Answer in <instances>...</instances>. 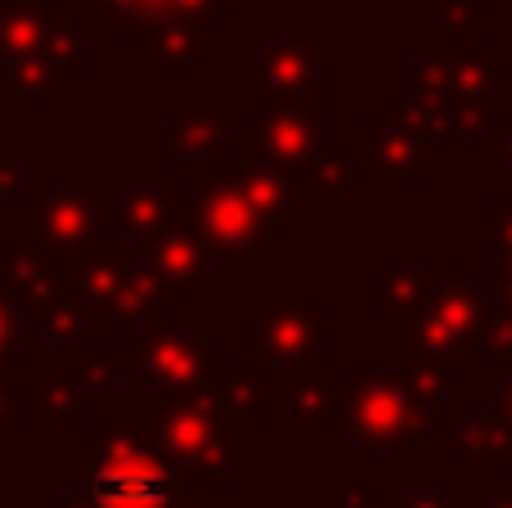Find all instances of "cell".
I'll return each instance as SVG.
<instances>
[{"instance_id":"obj_1","label":"cell","mask_w":512,"mask_h":508,"mask_svg":"<svg viewBox=\"0 0 512 508\" xmlns=\"http://www.w3.org/2000/svg\"><path fill=\"white\" fill-rule=\"evenodd\" d=\"M86 491L99 508H176L180 482L126 437H86Z\"/></svg>"},{"instance_id":"obj_2","label":"cell","mask_w":512,"mask_h":508,"mask_svg":"<svg viewBox=\"0 0 512 508\" xmlns=\"http://www.w3.org/2000/svg\"><path fill=\"white\" fill-rule=\"evenodd\" d=\"M189 212L203 234V248H212L225 261H261L265 252V216L248 194V185H194L189 189Z\"/></svg>"},{"instance_id":"obj_3","label":"cell","mask_w":512,"mask_h":508,"mask_svg":"<svg viewBox=\"0 0 512 508\" xmlns=\"http://www.w3.org/2000/svg\"><path fill=\"white\" fill-rule=\"evenodd\" d=\"M158 437H162V450L176 455L185 468H225L234 464V450H225V432L216 428V419L207 414H189V410H176V414H162L158 419Z\"/></svg>"},{"instance_id":"obj_4","label":"cell","mask_w":512,"mask_h":508,"mask_svg":"<svg viewBox=\"0 0 512 508\" xmlns=\"http://www.w3.org/2000/svg\"><path fill=\"white\" fill-rule=\"evenodd\" d=\"M45 230L59 243H86L95 234V221H90L86 194H50L45 198Z\"/></svg>"},{"instance_id":"obj_5","label":"cell","mask_w":512,"mask_h":508,"mask_svg":"<svg viewBox=\"0 0 512 508\" xmlns=\"http://www.w3.org/2000/svg\"><path fill=\"white\" fill-rule=\"evenodd\" d=\"M265 135H270V158L274 162H301L310 149H315V131L319 122L310 126V117H297V113H274L270 122L261 126Z\"/></svg>"},{"instance_id":"obj_6","label":"cell","mask_w":512,"mask_h":508,"mask_svg":"<svg viewBox=\"0 0 512 508\" xmlns=\"http://www.w3.org/2000/svg\"><path fill=\"white\" fill-rule=\"evenodd\" d=\"M185 131H194L189 140H167V158H194V153H216L221 144V108L216 104H189L180 117Z\"/></svg>"},{"instance_id":"obj_7","label":"cell","mask_w":512,"mask_h":508,"mask_svg":"<svg viewBox=\"0 0 512 508\" xmlns=\"http://www.w3.org/2000/svg\"><path fill=\"white\" fill-rule=\"evenodd\" d=\"M153 266L167 275V284H189V279L203 275V257H198V248L185 239V234H162L158 243H153Z\"/></svg>"},{"instance_id":"obj_8","label":"cell","mask_w":512,"mask_h":508,"mask_svg":"<svg viewBox=\"0 0 512 508\" xmlns=\"http://www.w3.org/2000/svg\"><path fill=\"white\" fill-rule=\"evenodd\" d=\"M45 9L36 5H14L9 14H0V54H23L36 50L45 36Z\"/></svg>"},{"instance_id":"obj_9","label":"cell","mask_w":512,"mask_h":508,"mask_svg":"<svg viewBox=\"0 0 512 508\" xmlns=\"http://www.w3.org/2000/svg\"><path fill=\"white\" fill-rule=\"evenodd\" d=\"M41 419L50 428L59 423H77V410H81V392H77V378H63V374H45L41 383Z\"/></svg>"},{"instance_id":"obj_10","label":"cell","mask_w":512,"mask_h":508,"mask_svg":"<svg viewBox=\"0 0 512 508\" xmlns=\"http://www.w3.org/2000/svg\"><path fill=\"white\" fill-rule=\"evenodd\" d=\"M162 216H167V203H162L158 194H149V189H135L131 194V234H140V239H149L153 230L162 225Z\"/></svg>"},{"instance_id":"obj_11","label":"cell","mask_w":512,"mask_h":508,"mask_svg":"<svg viewBox=\"0 0 512 508\" xmlns=\"http://www.w3.org/2000/svg\"><path fill=\"white\" fill-rule=\"evenodd\" d=\"M270 63L274 72H292V81H306L310 77V63H319V45H283V50H270Z\"/></svg>"},{"instance_id":"obj_12","label":"cell","mask_w":512,"mask_h":508,"mask_svg":"<svg viewBox=\"0 0 512 508\" xmlns=\"http://www.w3.org/2000/svg\"><path fill=\"white\" fill-rule=\"evenodd\" d=\"M14 351V315H9V306L0 302V360Z\"/></svg>"},{"instance_id":"obj_13","label":"cell","mask_w":512,"mask_h":508,"mask_svg":"<svg viewBox=\"0 0 512 508\" xmlns=\"http://www.w3.org/2000/svg\"><path fill=\"white\" fill-rule=\"evenodd\" d=\"M59 508H99V504H95V500H90V504H86V500H63Z\"/></svg>"},{"instance_id":"obj_14","label":"cell","mask_w":512,"mask_h":508,"mask_svg":"<svg viewBox=\"0 0 512 508\" xmlns=\"http://www.w3.org/2000/svg\"><path fill=\"white\" fill-rule=\"evenodd\" d=\"M180 508H198V500H185V504H180Z\"/></svg>"}]
</instances>
